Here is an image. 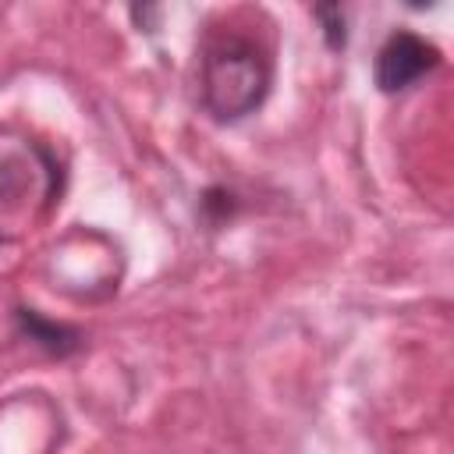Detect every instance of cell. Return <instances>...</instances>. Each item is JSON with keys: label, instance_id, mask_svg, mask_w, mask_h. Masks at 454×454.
I'll list each match as a JSON object with an SVG mask.
<instances>
[{"label": "cell", "instance_id": "7a4b0ae2", "mask_svg": "<svg viewBox=\"0 0 454 454\" xmlns=\"http://www.w3.org/2000/svg\"><path fill=\"white\" fill-rule=\"evenodd\" d=\"M440 64V50L415 32H394L376 53V85L383 92H401L415 85Z\"/></svg>", "mask_w": 454, "mask_h": 454}, {"label": "cell", "instance_id": "6da1fadb", "mask_svg": "<svg viewBox=\"0 0 454 454\" xmlns=\"http://www.w3.org/2000/svg\"><path fill=\"white\" fill-rule=\"evenodd\" d=\"M270 89L266 53L241 35H220L202 53V99L220 121L252 114Z\"/></svg>", "mask_w": 454, "mask_h": 454}, {"label": "cell", "instance_id": "3957f363", "mask_svg": "<svg viewBox=\"0 0 454 454\" xmlns=\"http://www.w3.org/2000/svg\"><path fill=\"white\" fill-rule=\"evenodd\" d=\"M316 18L326 25L323 32H326L330 46H340L344 43V11L340 7H316Z\"/></svg>", "mask_w": 454, "mask_h": 454}]
</instances>
